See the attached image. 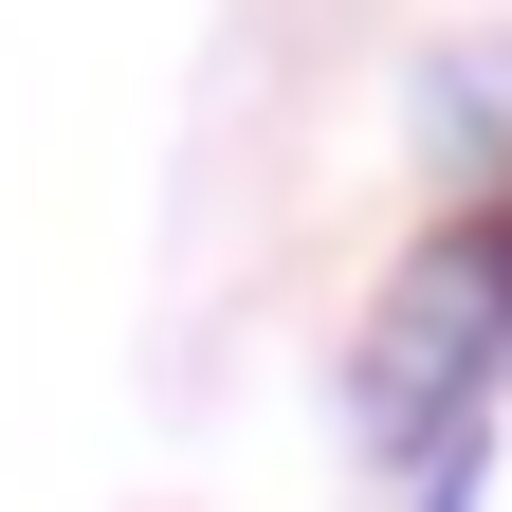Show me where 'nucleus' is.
<instances>
[{
  "label": "nucleus",
  "mask_w": 512,
  "mask_h": 512,
  "mask_svg": "<svg viewBox=\"0 0 512 512\" xmlns=\"http://www.w3.org/2000/svg\"><path fill=\"white\" fill-rule=\"evenodd\" d=\"M512 366V293H494V220H439L403 275L366 293V348H348V458L366 476H439L476 439Z\"/></svg>",
  "instance_id": "f257e3e1"
},
{
  "label": "nucleus",
  "mask_w": 512,
  "mask_h": 512,
  "mask_svg": "<svg viewBox=\"0 0 512 512\" xmlns=\"http://www.w3.org/2000/svg\"><path fill=\"white\" fill-rule=\"evenodd\" d=\"M421 147L458 165V183H512V37H458L421 74Z\"/></svg>",
  "instance_id": "f03ea898"
},
{
  "label": "nucleus",
  "mask_w": 512,
  "mask_h": 512,
  "mask_svg": "<svg viewBox=\"0 0 512 512\" xmlns=\"http://www.w3.org/2000/svg\"><path fill=\"white\" fill-rule=\"evenodd\" d=\"M494 293H512V202H494Z\"/></svg>",
  "instance_id": "7ed1b4c3"
}]
</instances>
